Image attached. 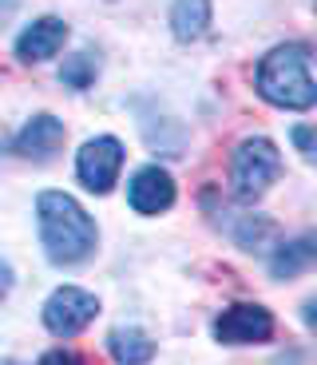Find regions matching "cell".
<instances>
[{
	"mask_svg": "<svg viewBox=\"0 0 317 365\" xmlns=\"http://www.w3.org/2000/svg\"><path fill=\"white\" fill-rule=\"evenodd\" d=\"M36 222H40V247L48 262L76 266L95 255L100 230L88 210L63 191H40L36 195Z\"/></svg>",
	"mask_w": 317,
	"mask_h": 365,
	"instance_id": "1",
	"label": "cell"
},
{
	"mask_svg": "<svg viewBox=\"0 0 317 365\" xmlns=\"http://www.w3.org/2000/svg\"><path fill=\"white\" fill-rule=\"evenodd\" d=\"M254 83H258V96L274 108L306 111L317 103V83H313V72H309L306 44H281L270 56H262Z\"/></svg>",
	"mask_w": 317,
	"mask_h": 365,
	"instance_id": "2",
	"label": "cell"
},
{
	"mask_svg": "<svg viewBox=\"0 0 317 365\" xmlns=\"http://www.w3.org/2000/svg\"><path fill=\"white\" fill-rule=\"evenodd\" d=\"M281 175V151L270 143V139L254 135L242 139L230 159V182H234V195L242 202H254L270 191V182H278Z\"/></svg>",
	"mask_w": 317,
	"mask_h": 365,
	"instance_id": "3",
	"label": "cell"
},
{
	"mask_svg": "<svg viewBox=\"0 0 317 365\" xmlns=\"http://www.w3.org/2000/svg\"><path fill=\"white\" fill-rule=\"evenodd\" d=\"M100 314V298L80 286H60L52 298L44 302V326L52 329L56 338H76L95 322Z\"/></svg>",
	"mask_w": 317,
	"mask_h": 365,
	"instance_id": "4",
	"label": "cell"
},
{
	"mask_svg": "<svg viewBox=\"0 0 317 365\" xmlns=\"http://www.w3.org/2000/svg\"><path fill=\"white\" fill-rule=\"evenodd\" d=\"M119 167H123V143L115 135H95L80 147L76 155V175L88 191L108 195L119 179Z\"/></svg>",
	"mask_w": 317,
	"mask_h": 365,
	"instance_id": "5",
	"label": "cell"
},
{
	"mask_svg": "<svg viewBox=\"0 0 317 365\" xmlns=\"http://www.w3.org/2000/svg\"><path fill=\"white\" fill-rule=\"evenodd\" d=\"M214 338L222 346H254L274 338V314L258 302H238L214 318Z\"/></svg>",
	"mask_w": 317,
	"mask_h": 365,
	"instance_id": "6",
	"label": "cell"
},
{
	"mask_svg": "<svg viewBox=\"0 0 317 365\" xmlns=\"http://www.w3.org/2000/svg\"><path fill=\"white\" fill-rule=\"evenodd\" d=\"M63 139H68L63 123L44 111V115H32L24 128L16 131V139H12V155L32 159V163H48V159L63 147Z\"/></svg>",
	"mask_w": 317,
	"mask_h": 365,
	"instance_id": "7",
	"label": "cell"
},
{
	"mask_svg": "<svg viewBox=\"0 0 317 365\" xmlns=\"http://www.w3.org/2000/svg\"><path fill=\"white\" fill-rule=\"evenodd\" d=\"M127 202L135 215H163L175 202V179L163 171V167H139L131 187H127Z\"/></svg>",
	"mask_w": 317,
	"mask_h": 365,
	"instance_id": "8",
	"label": "cell"
},
{
	"mask_svg": "<svg viewBox=\"0 0 317 365\" xmlns=\"http://www.w3.org/2000/svg\"><path fill=\"white\" fill-rule=\"evenodd\" d=\"M68 40V24L60 16H40L16 36V56L24 64H40V60H52L56 52Z\"/></svg>",
	"mask_w": 317,
	"mask_h": 365,
	"instance_id": "9",
	"label": "cell"
},
{
	"mask_svg": "<svg viewBox=\"0 0 317 365\" xmlns=\"http://www.w3.org/2000/svg\"><path fill=\"white\" fill-rule=\"evenodd\" d=\"M108 349L115 365H147L155 357V341L139 326H119L108 334Z\"/></svg>",
	"mask_w": 317,
	"mask_h": 365,
	"instance_id": "10",
	"label": "cell"
},
{
	"mask_svg": "<svg viewBox=\"0 0 317 365\" xmlns=\"http://www.w3.org/2000/svg\"><path fill=\"white\" fill-rule=\"evenodd\" d=\"M210 28V0H175L171 4V32L175 40L190 44V40L207 36Z\"/></svg>",
	"mask_w": 317,
	"mask_h": 365,
	"instance_id": "11",
	"label": "cell"
},
{
	"mask_svg": "<svg viewBox=\"0 0 317 365\" xmlns=\"http://www.w3.org/2000/svg\"><path fill=\"white\" fill-rule=\"evenodd\" d=\"M313 262V238H298V242H281L270 258V274L274 278H298L301 270H309Z\"/></svg>",
	"mask_w": 317,
	"mask_h": 365,
	"instance_id": "12",
	"label": "cell"
},
{
	"mask_svg": "<svg viewBox=\"0 0 317 365\" xmlns=\"http://www.w3.org/2000/svg\"><path fill=\"white\" fill-rule=\"evenodd\" d=\"M95 72H100V60H95L91 52H76V56L63 60L60 83H63V88H72V91H83V88L95 83Z\"/></svg>",
	"mask_w": 317,
	"mask_h": 365,
	"instance_id": "13",
	"label": "cell"
},
{
	"mask_svg": "<svg viewBox=\"0 0 317 365\" xmlns=\"http://www.w3.org/2000/svg\"><path fill=\"white\" fill-rule=\"evenodd\" d=\"M274 235V222L270 219H254V215H246L242 227H234V238H238V247L254 250V247H262V238Z\"/></svg>",
	"mask_w": 317,
	"mask_h": 365,
	"instance_id": "14",
	"label": "cell"
},
{
	"mask_svg": "<svg viewBox=\"0 0 317 365\" xmlns=\"http://www.w3.org/2000/svg\"><path fill=\"white\" fill-rule=\"evenodd\" d=\"M36 365H83V357L72 354V349H48Z\"/></svg>",
	"mask_w": 317,
	"mask_h": 365,
	"instance_id": "15",
	"label": "cell"
},
{
	"mask_svg": "<svg viewBox=\"0 0 317 365\" xmlns=\"http://www.w3.org/2000/svg\"><path fill=\"white\" fill-rule=\"evenodd\" d=\"M293 143H298V151L306 159H313V131L309 128H293Z\"/></svg>",
	"mask_w": 317,
	"mask_h": 365,
	"instance_id": "16",
	"label": "cell"
},
{
	"mask_svg": "<svg viewBox=\"0 0 317 365\" xmlns=\"http://www.w3.org/2000/svg\"><path fill=\"white\" fill-rule=\"evenodd\" d=\"M12 282H16V278H12V266L4 262V258H0V302H4V298L12 294Z\"/></svg>",
	"mask_w": 317,
	"mask_h": 365,
	"instance_id": "17",
	"label": "cell"
},
{
	"mask_svg": "<svg viewBox=\"0 0 317 365\" xmlns=\"http://www.w3.org/2000/svg\"><path fill=\"white\" fill-rule=\"evenodd\" d=\"M0 365H20V361H0Z\"/></svg>",
	"mask_w": 317,
	"mask_h": 365,
	"instance_id": "18",
	"label": "cell"
}]
</instances>
